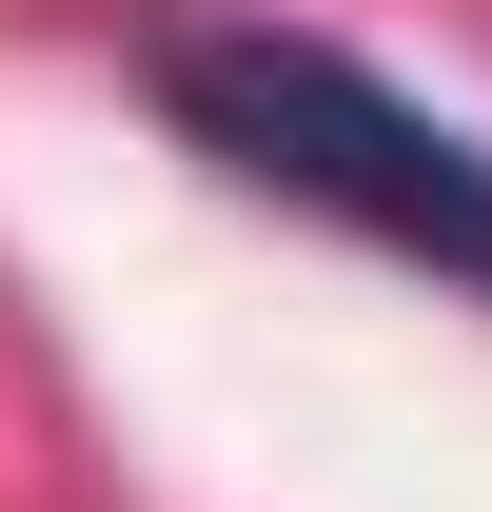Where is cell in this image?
<instances>
[{
    "label": "cell",
    "mask_w": 492,
    "mask_h": 512,
    "mask_svg": "<svg viewBox=\"0 0 492 512\" xmlns=\"http://www.w3.org/2000/svg\"><path fill=\"white\" fill-rule=\"evenodd\" d=\"M158 119H178L217 178H256V197H296V217H335V237L492 296V138L414 119L374 60H335L296 20H178V40H158Z\"/></svg>",
    "instance_id": "obj_1"
}]
</instances>
